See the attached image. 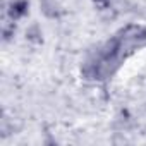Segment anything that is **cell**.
Returning <instances> with one entry per match:
<instances>
[{
    "label": "cell",
    "mask_w": 146,
    "mask_h": 146,
    "mask_svg": "<svg viewBox=\"0 0 146 146\" xmlns=\"http://www.w3.org/2000/svg\"><path fill=\"white\" fill-rule=\"evenodd\" d=\"M26 12H28V2L26 0H16L9 7V16L12 19H19V17L26 16Z\"/></svg>",
    "instance_id": "cell-2"
},
{
    "label": "cell",
    "mask_w": 146,
    "mask_h": 146,
    "mask_svg": "<svg viewBox=\"0 0 146 146\" xmlns=\"http://www.w3.org/2000/svg\"><path fill=\"white\" fill-rule=\"evenodd\" d=\"M144 41H146V29L143 26L131 24L120 29L84 64L83 69L84 76L93 81H105Z\"/></svg>",
    "instance_id": "cell-1"
}]
</instances>
